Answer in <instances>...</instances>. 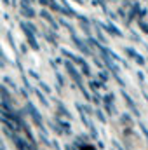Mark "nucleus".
Wrapping results in <instances>:
<instances>
[{"label":"nucleus","mask_w":148,"mask_h":150,"mask_svg":"<svg viewBox=\"0 0 148 150\" xmlns=\"http://www.w3.org/2000/svg\"><path fill=\"white\" fill-rule=\"evenodd\" d=\"M26 108H28V112L32 113V117H33V119H37V122H40V117H38L37 110H35V108H33V107H32V105H30V103H28V105H26Z\"/></svg>","instance_id":"f257e3e1"},{"label":"nucleus","mask_w":148,"mask_h":150,"mask_svg":"<svg viewBox=\"0 0 148 150\" xmlns=\"http://www.w3.org/2000/svg\"><path fill=\"white\" fill-rule=\"evenodd\" d=\"M19 14H23V16H28V18H32V16H33V12H32L28 7H21V9H19Z\"/></svg>","instance_id":"f03ea898"},{"label":"nucleus","mask_w":148,"mask_h":150,"mask_svg":"<svg viewBox=\"0 0 148 150\" xmlns=\"http://www.w3.org/2000/svg\"><path fill=\"white\" fill-rule=\"evenodd\" d=\"M4 82H5V86H9L11 89H16V84H14V80H12L11 77H4Z\"/></svg>","instance_id":"7ed1b4c3"},{"label":"nucleus","mask_w":148,"mask_h":150,"mask_svg":"<svg viewBox=\"0 0 148 150\" xmlns=\"http://www.w3.org/2000/svg\"><path fill=\"white\" fill-rule=\"evenodd\" d=\"M80 150H94V149H92V147H89V145H85V147H82Z\"/></svg>","instance_id":"20e7f679"},{"label":"nucleus","mask_w":148,"mask_h":150,"mask_svg":"<svg viewBox=\"0 0 148 150\" xmlns=\"http://www.w3.org/2000/svg\"><path fill=\"white\" fill-rule=\"evenodd\" d=\"M0 58H5V54H4V49H2V45H0Z\"/></svg>","instance_id":"39448f33"},{"label":"nucleus","mask_w":148,"mask_h":150,"mask_svg":"<svg viewBox=\"0 0 148 150\" xmlns=\"http://www.w3.org/2000/svg\"><path fill=\"white\" fill-rule=\"evenodd\" d=\"M2 2H4L5 5H11V0H2Z\"/></svg>","instance_id":"423d86ee"},{"label":"nucleus","mask_w":148,"mask_h":150,"mask_svg":"<svg viewBox=\"0 0 148 150\" xmlns=\"http://www.w3.org/2000/svg\"><path fill=\"white\" fill-rule=\"evenodd\" d=\"M0 150H5V147H4V145H2V143H0Z\"/></svg>","instance_id":"0eeeda50"}]
</instances>
